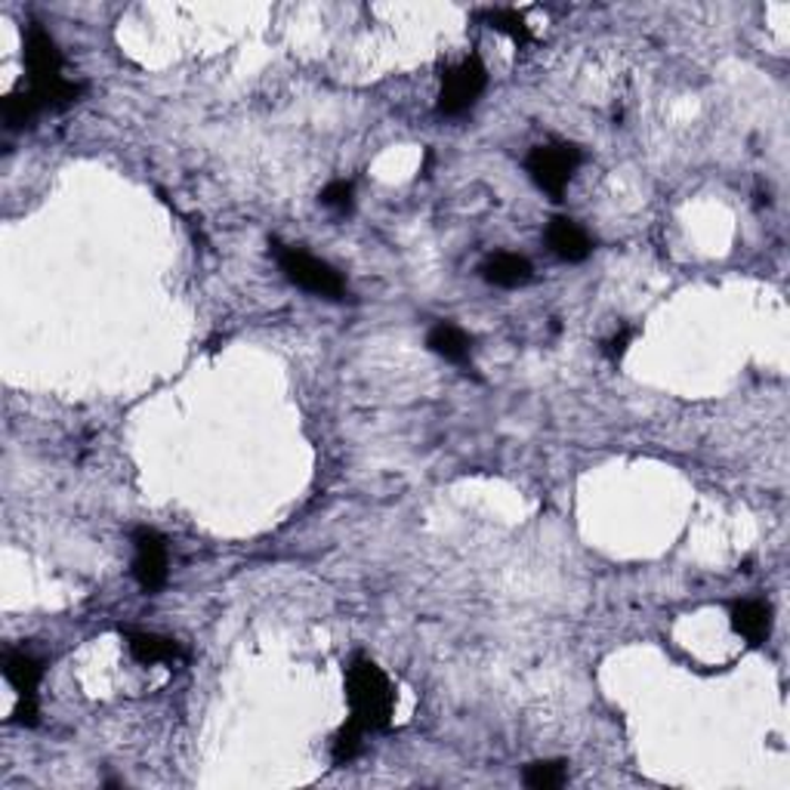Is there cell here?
Here are the masks:
<instances>
[{"label":"cell","mask_w":790,"mask_h":790,"mask_svg":"<svg viewBox=\"0 0 790 790\" xmlns=\"http://www.w3.org/2000/svg\"><path fill=\"white\" fill-rule=\"evenodd\" d=\"M26 66H28V93L38 99L43 111L69 109L83 93V83L69 81L62 69V53L56 47L53 34L38 22H31L26 31Z\"/></svg>","instance_id":"6da1fadb"},{"label":"cell","mask_w":790,"mask_h":790,"mask_svg":"<svg viewBox=\"0 0 790 790\" xmlns=\"http://www.w3.org/2000/svg\"><path fill=\"white\" fill-rule=\"evenodd\" d=\"M347 698H349V720H356L364 732H383L392 722L396 710V692L392 682L380 667L356 654L347 667Z\"/></svg>","instance_id":"7a4b0ae2"},{"label":"cell","mask_w":790,"mask_h":790,"mask_svg":"<svg viewBox=\"0 0 790 790\" xmlns=\"http://www.w3.org/2000/svg\"><path fill=\"white\" fill-rule=\"evenodd\" d=\"M272 253H276L284 278H288L291 284H297V288L316 293V297H328V300H347L349 297L347 278L340 276L331 263H324L319 257L306 253L303 248L281 244V241H272Z\"/></svg>","instance_id":"3957f363"},{"label":"cell","mask_w":790,"mask_h":790,"mask_svg":"<svg viewBox=\"0 0 790 790\" xmlns=\"http://www.w3.org/2000/svg\"><path fill=\"white\" fill-rule=\"evenodd\" d=\"M581 167V149L574 142H547L534 146L526 158L528 177L534 186L547 192L553 201H562V194L569 189L574 170Z\"/></svg>","instance_id":"277c9868"},{"label":"cell","mask_w":790,"mask_h":790,"mask_svg":"<svg viewBox=\"0 0 790 790\" xmlns=\"http://www.w3.org/2000/svg\"><path fill=\"white\" fill-rule=\"evenodd\" d=\"M488 71L482 66V59L472 53L467 59H460L458 66L442 74V90H439V114L458 118L463 111H470L479 97L486 93Z\"/></svg>","instance_id":"5b68a950"},{"label":"cell","mask_w":790,"mask_h":790,"mask_svg":"<svg viewBox=\"0 0 790 790\" xmlns=\"http://www.w3.org/2000/svg\"><path fill=\"white\" fill-rule=\"evenodd\" d=\"M3 677L19 694L16 704V722L22 726H38V686L43 680V661L31 652H7L3 654Z\"/></svg>","instance_id":"8992f818"},{"label":"cell","mask_w":790,"mask_h":790,"mask_svg":"<svg viewBox=\"0 0 790 790\" xmlns=\"http://www.w3.org/2000/svg\"><path fill=\"white\" fill-rule=\"evenodd\" d=\"M170 574V550L167 538L154 528L133 531V578L146 593H158Z\"/></svg>","instance_id":"52a82bcc"},{"label":"cell","mask_w":790,"mask_h":790,"mask_svg":"<svg viewBox=\"0 0 790 790\" xmlns=\"http://www.w3.org/2000/svg\"><path fill=\"white\" fill-rule=\"evenodd\" d=\"M547 244L559 260L566 263H583L593 253V241L583 232L581 226L569 217H553L547 226Z\"/></svg>","instance_id":"ba28073f"},{"label":"cell","mask_w":790,"mask_h":790,"mask_svg":"<svg viewBox=\"0 0 790 790\" xmlns=\"http://www.w3.org/2000/svg\"><path fill=\"white\" fill-rule=\"evenodd\" d=\"M479 272H482V278H486L488 284L503 288V291H513V288H522V284L531 281L534 266H531V260L522 257V253H507V250H500V253H491V257H488Z\"/></svg>","instance_id":"9c48e42d"},{"label":"cell","mask_w":790,"mask_h":790,"mask_svg":"<svg viewBox=\"0 0 790 790\" xmlns=\"http://www.w3.org/2000/svg\"><path fill=\"white\" fill-rule=\"evenodd\" d=\"M127 649L139 664H180L186 658L177 639L146 633V630H127Z\"/></svg>","instance_id":"30bf717a"},{"label":"cell","mask_w":790,"mask_h":790,"mask_svg":"<svg viewBox=\"0 0 790 790\" xmlns=\"http://www.w3.org/2000/svg\"><path fill=\"white\" fill-rule=\"evenodd\" d=\"M732 630L744 637L750 646H763L772 633V609L763 599H741L732 606Z\"/></svg>","instance_id":"8fae6325"},{"label":"cell","mask_w":790,"mask_h":790,"mask_svg":"<svg viewBox=\"0 0 790 790\" xmlns=\"http://www.w3.org/2000/svg\"><path fill=\"white\" fill-rule=\"evenodd\" d=\"M427 347H430L436 356H442L444 361L467 364L472 352V337L463 331V328H458V324L442 321V324H436V328L427 333Z\"/></svg>","instance_id":"7c38bea8"},{"label":"cell","mask_w":790,"mask_h":790,"mask_svg":"<svg viewBox=\"0 0 790 790\" xmlns=\"http://www.w3.org/2000/svg\"><path fill=\"white\" fill-rule=\"evenodd\" d=\"M522 778L531 790H556L569 781V763L566 760H538V763L526 766Z\"/></svg>","instance_id":"4fadbf2b"},{"label":"cell","mask_w":790,"mask_h":790,"mask_svg":"<svg viewBox=\"0 0 790 790\" xmlns=\"http://www.w3.org/2000/svg\"><path fill=\"white\" fill-rule=\"evenodd\" d=\"M41 106H38V99L31 97V93H10V97L0 102V114H3V124L10 127V130H19V127H28L38 114H41Z\"/></svg>","instance_id":"5bb4252c"},{"label":"cell","mask_w":790,"mask_h":790,"mask_svg":"<svg viewBox=\"0 0 790 790\" xmlns=\"http://www.w3.org/2000/svg\"><path fill=\"white\" fill-rule=\"evenodd\" d=\"M361 736H364V729H361L356 720H347L340 729H337V736L331 738V760L337 766H347L352 763L356 757L361 753Z\"/></svg>","instance_id":"9a60e30c"},{"label":"cell","mask_w":790,"mask_h":790,"mask_svg":"<svg viewBox=\"0 0 790 790\" xmlns=\"http://www.w3.org/2000/svg\"><path fill=\"white\" fill-rule=\"evenodd\" d=\"M486 22L491 28H498L503 34H510L516 43H526L531 38V31L526 26V16L516 13V10H488Z\"/></svg>","instance_id":"2e32d148"},{"label":"cell","mask_w":790,"mask_h":790,"mask_svg":"<svg viewBox=\"0 0 790 790\" xmlns=\"http://www.w3.org/2000/svg\"><path fill=\"white\" fill-rule=\"evenodd\" d=\"M352 194H356V189H352V182L347 180H333L331 186H324L321 189V204L328 210H333V213H349L352 210Z\"/></svg>","instance_id":"e0dca14e"},{"label":"cell","mask_w":790,"mask_h":790,"mask_svg":"<svg viewBox=\"0 0 790 790\" xmlns=\"http://www.w3.org/2000/svg\"><path fill=\"white\" fill-rule=\"evenodd\" d=\"M630 337H633V331H630V328H621V331L614 333V337H609V340L602 343V352H606V356H609L611 361L621 359V356L627 352V343H630Z\"/></svg>","instance_id":"ac0fdd59"}]
</instances>
